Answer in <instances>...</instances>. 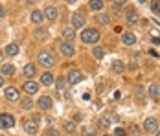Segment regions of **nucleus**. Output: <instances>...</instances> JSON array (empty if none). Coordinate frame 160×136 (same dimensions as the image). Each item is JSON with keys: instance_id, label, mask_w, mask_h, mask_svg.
Wrapping results in <instances>:
<instances>
[{"instance_id": "f257e3e1", "label": "nucleus", "mask_w": 160, "mask_h": 136, "mask_svg": "<svg viewBox=\"0 0 160 136\" xmlns=\"http://www.w3.org/2000/svg\"><path fill=\"white\" fill-rule=\"evenodd\" d=\"M81 41H83L85 44H94V43H98V41H99V31L92 30V28L83 30V33H81Z\"/></svg>"}, {"instance_id": "f03ea898", "label": "nucleus", "mask_w": 160, "mask_h": 136, "mask_svg": "<svg viewBox=\"0 0 160 136\" xmlns=\"http://www.w3.org/2000/svg\"><path fill=\"white\" fill-rule=\"evenodd\" d=\"M37 59H39V64L41 66H53V57H52L50 52H41Z\"/></svg>"}, {"instance_id": "7ed1b4c3", "label": "nucleus", "mask_w": 160, "mask_h": 136, "mask_svg": "<svg viewBox=\"0 0 160 136\" xmlns=\"http://www.w3.org/2000/svg\"><path fill=\"white\" fill-rule=\"evenodd\" d=\"M15 125V118L11 114H0V127L4 129H11Z\"/></svg>"}, {"instance_id": "20e7f679", "label": "nucleus", "mask_w": 160, "mask_h": 136, "mask_svg": "<svg viewBox=\"0 0 160 136\" xmlns=\"http://www.w3.org/2000/svg\"><path fill=\"white\" fill-rule=\"evenodd\" d=\"M144 129L147 133H155V131H158V121L155 120V118H147L144 121Z\"/></svg>"}, {"instance_id": "39448f33", "label": "nucleus", "mask_w": 160, "mask_h": 136, "mask_svg": "<svg viewBox=\"0 0 160 136\" xmlns=\"http://www.w3.org/2000/svg\"><path fill=\"white\" fill-rule=\"evenodd\" d=\"M59 48H61V52H63L64 57H72V55H74V52H76V48L70 44V43H63Z\"/></svg>"}, {"instance_id": "423d86ee", "label": "nucleus", "mask_w": 160, "mask_h": 136, "mask_svg": "<svg viewBox=\"0 0 160 136\" xmlns=\"http://www.w3.org/2000/svg\"><path fill=\"white\" fill-rule=\"evenodd\" d=\"M81 72L79 70H70L68 72V83H72V85H76V83H79L81 81Z\"/></svg>"}, {"instance_id": "0eeeda50", "label": "nucleus", "mask_w": 160, "mask_h": 136, "mask_svg": "<svg viewBox=\"0 0 160 136\" xmlns=\"http://www.w3.org/2000/svg\"><path fill=\"white\" fill-rule=\"evenodd\" d=\"M4 94H6V98H8L9 101H17V99H18V90H17L15 87H8Z\"/></svg>"}, {"instance_id": "6e6552de", "label": "nucleus", "mask_w": 160, "mask_h": 136, "mask_svg": "<svg viewBox=\"0 0 160 136\" xmlns=\"http://www.w3.org/2000/svg\"><path fill=\"white\" fill-rule=\"evenodd\" d=\"M37 90H39V85H37L35 81H26V83H24V92H28V94H35Z\"/></svg>"}, {"instance_id": "1a4fd4ad", "label": "nucleus", "mask_w": 160, "mask_h": 136, "mask_svg": "<svg viewBox=\"0 0 160 136\" xmlns=\"http://www.w3.org/2000/svg\"><path fill=\"white\" fill-rule=\"evenodd\" d=\"M39 107H41L42 110H48V108H52V99H50V96H42V98L39 99Z\"/></svg>"}, {"instance_id": "9d476101", "label": "nucleus", "mask_w": 160, "mask_h": 136, "mask_svg": "<svg viewBox=\"0 0 160 136\" xmlns=\"http://www.w3.org/2000/svg\"><path fill=\"white\" fill-rule=\"evenodd\" d=\"M122 41H123V44H127V46H131V44H134L136 43V35L134 33H123V37H122Z\"/></svg>"}, {"instance_id": "9b49d317", "label": "nucleus", "mask_w": 160, "mask_h": 136, "mask_svg": "<svg viewBox=\"0 0 160 136\" xmlns=\"http://www.w3.org/2000/svg\"><path fill=\"white\" fill-rule=\"evenodd\" d=\"M149 96H151V98H155V99H160V85L153 83V85L149 87Z\"/></svg>"}, {"instance_id": "f8f14e48", "label": "nucleus", "mask_w": 160, "mask_h": 136, "mask_svg": "<svg viewBox=\"0 0 160 136\" xmlns=\"http://www.w3.org/2000/svg\"><path fill=\"white\" fill-rule=\"evenodd\" d=\"M72 26L74 28H83L85 26V18L81 15H72Z\"/></svg>"}, {"instance_id": "ddd939ff", "label": "nucleus", "mask_w": 160, "mask_h": 136, "mask_svg": "<svg viewBox=\"0 0 160 136\" xmlns=\"http://www.w3.org/2000/svg\"><path fill=\"white\" fill-rule=\"evenodd\" d=\"M44 15L48 17L50 20H55V18H57V8H53V6H48V8L44 9Z\"/></svg>"}, {"instance_id": "4468645a", "label": "nucleus", "mask_w": 160, "mask_h": 136, "mask_svg": "<svg viewBox=\"0 0 160 136\" xmlns=\"http://www.w3.org/2000/svg\"><path fill=\"white\" fill-rule=\"evenodd\" d=\"M88 8H90V9H94V11L103 9V0H90V2H88Z\"/></svg>"}, {"instance_id": "2eb2a0df", "label": "nucleus", "mask_w": 160, "mask_h": 136, "mask_svg": "<svg viewBox=\"0 0 160 136\" xmlns=\"http://www.w3.org/2000/svg\"><path fill=\"white\" fill-rule=\"evenodd\" d=\"M41 83H42L44 87H48V85H52V83H53V76H52L50 72H46V74H42V76H41Z\"/></svg>"}, {"instance_id": "dca6fc26", "label": "nucleus", "mask_w": 160, "mask_h": 136, "mask_svg": "<svg viewBox=\"0 0 160 136\" xmlns=\"http://www.w3.org/2000/svg\"><path fill=\"white\" fill-rule=\"evenodd\" d=\"M63 37L66 39V41H72V39L76 37V31H74V28H64V30H63Z\"/></svg>"}, {"instance_id": "f3484780", "label": "nucleus", "mask_w": 160, "mask_h": 136, "mask_svg": "<svg viewBox=\"0 0 160 136\" xmlns=\"http://www.w3.org/2000/svg\"><path fill=\"white\" fill-rule=\"evenodd\" d=\"M44 20V15L41 13V11H33L32 13V22H35V24H41Z\"/></svg>"}, {"instance_id": "a211bd4d", "label": "nucleus", "mask_w": 160, "mask_h": 136, "mask_svg": "<svg viewBox=\"0 0 160 136\" xmlns=\"http://www.w3.org/2000/svg\"><path fill=\"white\" fill-rule=\"evenodd\" d=\"M24 76L26 77L35 76V66H33V64H26V66H24Z\"/></svg>"}, {"instance_id": "6ab92c4d", "label": "nucleus", "mask_w": 160, "mask_h": 136, "mask_svg": "<svg viewBox=\"0 0 160 136\" xmlns=\"http://www.w3.org/2000/svg\"><path fill=\"white\" fill-rule=\"evenodd\" d=\"M112 72H116V74H122V72H123V63H120V61H114V63H112Z\"/></svg>"}, {"instance_id": "aec40b11", "label": "nucleus", "mask_w": 160, "mask_h": 136, "mask_svg": "<svg viewBox=\"0 0 160 136\" xmlns=\"http://www.w3.org/2000/svg\"><path fill=\"white\" fill-rule=\"evenodd\" d=\"M92 55H94L96 59H103V57H105V50L98 46V48H94V50H92Z\"/></svg>"}, {"instance_id": "412c9836", "label": "nucleus", "mask_w": 160, "mask_h": 136, "mask_svg": "<svg viewBox=\"0 0 160 136\" xmlns=\"http://www.w3.org/2000/svg\"><path fill=\"white\" fill-rule=\"evenodd\" d=\"M26 131H28L30 134H35V133H37V123H35V121H26Z\"/></svg>"}, {"instance_id": "4be33fe9", "label": "nucleus", "mask_w": 160, "mask_h": 136, "mask_svg": "<svg viewBox=\"0 0 160 136\" xmlns=\"http://www.w3.org/2000/svg\"><path fill=\"white\" fill-rule=\"evenodd\" d=\"M127 20H129V24H134V22L138 20V15H136V11L129 9V11H127Z\"/></svg>"}, {"instance_id": "5701e85b", "label": "nucleus", "mask_w": 160, "mask_h": 136, "mask_svg": "<svg viewBox=\"0 0 160 136\" xmlns=\"http://www.w3.org/2000/svg\"><path fill=\"white\" fill-rule=\"evenodd\" d=\"M2 72H4L6 76H11V74H15V66H13V64H4V66H2Z\"/></svg>"}, {"instance_id": "b1692460", "label": "nucleus", "mask_w": 160, "mask_h": 136, "mask_svg": "<svg viewBox=\"0 0 160 136\" xmlns=\"http://www.w3.org/2000/svg\"><path fill=\"white\" fill-rule=\"evenodd\" d=\"M6 53H8V55H17V53H18V46L17 44H9L8 48H6Z\"/></svg>"}, {"instance_id": "393cba45", "label": "nucleus", "mask_w": 160, "mask_h": 136, "mask_svg": "<svg viewBox=\"0 0 160 136\" xmlns=\"http://www.w3.org/2000/svg\"><path fill=\"white\" fill-rule=\"evenodd\" d=\"M22 108H24V110L32 108V99H30V98H24V99H22Z\"/></svg>"}, {"instance_id": "a878e982", "label": "nucleus", "mask_w": 160, "mask_h": 136, "mask_svg": "<svg viewBox=\"0 0 160 136\" xmlns=\"http://www.w3.org/2000/svg\"><path fill=\"white\" fill-rule=\"evenodd\" d=\"M98 22H99V24H103V26H105V24H109V15H99V17H98Z\"/></svg>"}, {"instance_id": "bb28decb", "label": "nucleus", "mask_w": 160, "mask_h": 136, "mask_svg": "<svg viewBox=\"0 0 160 136\" xmlns=\"http://www.w3.org/2000/svg\"><path fill=\"white\" fill-rule=\"evenodd\" d=\"M64 129H66L68 133H72V131H76V125H74L72 121H66V123H64Z\"/></svg>"}, {"instance_id": "cd10ccee", "label": "nucleus", "mask_w": 160, "mask_h": 136, "mask_svg": "<svg viewBox=\"0 0 160 136\" xmlns=\"http://www.w3.org/2000/svg\"><path fill=\"white\" fill-rule=\"evenodd\" d=\"M122 6H123V2H114V4H112V11H120Z\"/></svg>"}, {"instance_id": "c85d7f7f", "label": "nucleus", "mask_w": 160, "mask_h": 136, "mask_svg": "<svg viewBox=\"0 0 160 136\" xmlns=\"http://www.w3.org/2000/svg\"><path fill=\"white\" fill-rule=\"evenodd\" d=\"M151 8L155 13H160V2H151Z\"/></svg>"}, {"instance_id": "c756f323", "label": "nucleus", "mask_w": 160, "mask_h": 136, "mask_svg": "<svg viewBox=\"0 0 160 136\" xmlns=\"http://www.w3.org/2000/svg\"><path fill=\"white\" fill-rule=\"evenodd\" d=\"M83 134H94V129L92 127H83Z\"/></svg>"}, {"instance_id": "7c9ffc66", "label": "nucleus", "mask_w": 160, "mask_h": 136, "mask_svg": "<svg viewBox=\"0 0 160 136\" xmlns=\"http://www.w3.org/2000/svg\"><path fill=\"white\" fill-rule=\"evenodd\" d=\"M114 136H127V133H125L123 129H116V131H114Z\"/></svg>"}, {"instance_id": "2f4dec72", "label": "nucleus", "mask_w": 160, "mask_h": 136, "mask_svg": "<svg viewBox=\"0 0 160 136\" xmlns=\"http://www.w3.org/2000/svg\"><path fill=\"white\" fill-rule=\"evenodd\" d=\"M63 88H64V79L59 77V81H57V90H63Z\"/></svg>"}, {"instance_id": "473e14b6", "label": "nucleus", "mask_w": 160, "mask_h": 136, "mask_svg": "<svg viewBox=\"0 0 160 136\" xmlns=\"http://www.w3.org/2000/svg\"><path fill=\"white\" fill-rule=\"evenodd\" d=\"M35 35H37V39H42V37H46V31L39 30V31H35Z\"/></svg>"}, {"instance_id": "72a5a7b5", "label": "nucleus", "mask_w": 160, "mask_h": 136, "mask_svg": "<svg viewBox=\"0 0 160 136\" xmlns=\"http://www.w3.org/2000/svg\"><path fill=\"white\" fill-rule=\"evenodd\" d=\"M134 92H136V94H138V96H144V90H142V88H140V87H136V88H134Z\"/></svg>"}, {"instance_id": "f704fd0d", "label": "nucleus", "mask_w": 160, "mask_h": 136, "mask_svg": "<svg viewBox=\"0 0 160 136\" xmlns=\"http://www.w3.org/2000/svg\"><path fill=\"white\" fill-rule=\"evenodd\" d=\"M46 136H59V133H55V131H48Z\"/></svg>"}, {"instance_id": "c9c22d12", "label": "nucleus", "mask_w": 160, "mask_h": 136, "mask_svg": "<svg viewBox=\"0 0 160 136\" xmlns=\"http://www.w3.org/2000/svg\"><path fill=\"white\" fill-rule=\"evenodd\" d=\"M153 43H155V44H160V37H155V39H153Z\"/></svg>"}, {"instance_id": "e433bc0d", "label": "nucleus", "mask_w": 160, "mask_h": 136, "mask_svg": "<svg viewBox=\"0 0 160 136\" xmlns=\"http://www.w3.org/2000/svg\"><path fill=\"white\" fill-rule=\"evenodd\" d=\"M4 13H6V11H4V6H2V4H0V17L4 15Z\"/></svg>"}, {"instance_id": "4c0bfd02", "label": "nucleus", "mask_w": 160, "mask_h": 136, "mask_svg": "<svg viewBox=\"0 0 160 136\" xmlns=\"http://www.w3.org/2000/svg\"><path fill=\"white\" fill-rule=\"evenodd\" d=\"M2 85H4V77L0 76V87H2Z\"/></svg>"}, {"instance_id": "58836bf2", "label": "nucleus", "mask_w": 160, "mask_h": 136, "mask_svg": "<svg viewBox=\"0 0 160 136\" xmlns=\"http://www.w3.org/2000/svg\"><path fill=\"white\" fill-rule=\"evenodd\" d=\"M4 59V52H0V61Z\"/></svg>"}, {"instance_id": "ea45409f", "label": "nucleus", "mask_w": 160, "mask_h": 136, "mask_svg": "<svg viewBox=\"0 0 160 136\" xmlns=\"http://www.w3.org/2000/svg\"><path fill=\"white\" fill-rule=\"evenodd\" d=\"M158 136H160V131H158Z\"/></svg>"}]
</instances>
